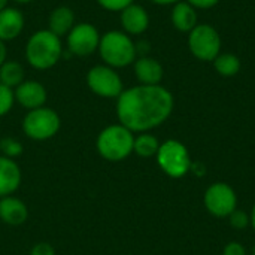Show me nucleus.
Returning a JSON list of instances; mask_svg holds the SVG:
<instances>
[{"label": "nucleus", "mask_w": 255, "mask_h": 255, "mask_svg": "<svg viewBox=\"0 0 255 255\" xmlns=\"http://www.w3.org/2000/svg\"><path fill=\"white\" fill-rule=\"evenodd\" d=\"M25 27L24 13L15 6H6L0 10V40L10 42L21 36Z\"/></svg>", "instance_id": "nucleus-13"}, {"label": "nucleus", "mask_w": 255, "mask_h": 255, "mask_svg": "<svg viewBox=\"0 0 255 255\" xmlns=\"http://www.w3.org/2000/svg\"><path fill=\"white\" fill-rule=\"evenodd\" d=\"M133 70H134L136 79L142 85H160L164 76L161 63L148 55L137 57L136 61L133 63Z\"/></svg>", "instance_id": "nucleus-15"}, {"label": "nucleus", "mask_w": 255, "mask_h": 255, "mask_svg": "<svg viewBox=\"0 0 255 255\" xmlns=\"http://www.w3.org/2000/svg\"><path fill=\"white\" fill-rule=\"evenodd\" d=\"M30 255H55V250L48 242H39L31 247Z\"/></svg>", "instance_id": "nucleus-26"}, {"label": "nucleus", "mask_w": 255, "mask_h": 255, "mask_svg": "<svg viewBox=\"0 0 255 255\" xmlns=\"http://www.w3.org/2000/svg\"><path fill=\"white\" fill-rule=\"evenodd\" d=\"M15 103H18L21 108L27 111H33L37 108H42L46 105L48 100V91L45 85L34 79H25L21 82L15 90Z\"/></svg>", "instance_id": "nucleus-11"}, {"label": "nucleus", "mask_w": 255, "mask_h": 255, "mask_svg": "<svg viewBox=\"0 0 255 255\" xmlns=\"http://www.w3.org/2000/svg\"><path fill=\"white\" fill-rule=\"evenodd\" d=\"M133 145L134 133L120 123L105 127L96 139V149L99 155L109 163L126 160L133 152Z\"/></svg>", "instance_id": "nucleus-4"}, {"label": "nucleus", "mask_w": 255, "mask_h": 255, "mask_svg": "<svg viewBox=\"0 0 255 255\" xmlns=\"http://www.w3.org/2000/svg\"><path fill=\"white\" fill-rule=\"evenodd\" d=\"M230 226L232 227H235V229H238V230H242V229H245L250 223H251V220H250V217H248V214L247 212H244V211H233L232 214H230Z\"/></svg>", "instance_id": "nucleus-25"}, {"label": "nucleus", "mask_w": 255, "mask_h": 255, "mask_svg": "<svg viewBox=\"0 0 255 255\" xmlns=\"http://www.w3.org/2000/svg\"><path fill=\"white\" fill-rule=\"evenodd\" d=\"M96 1L102 9L108 12H121L127 6L134 3V0H96Z\"/></svg>", "instance_id": "nucleus-24"}, {"label": "nucleus", "mask_w": 255, "mask_h": 255, "mask_svg": "<svg viewBox=\"0 0 255 255\" xmlns=\"http://www.w3.org/2000/svg\"><path fill=\"white\" fill-rule=\"evenodd\" d=\"M173 96L163 85H134L117 99L120 124L133 133H146L161 126L173 111Z\"/></svg>", "instance_id": "nucleus-1"}, {"label": "nucleus", "mask_w": 255, "mask_h": 255, "mask_svg": "<svg viewBox=\"0 0 255 255\" xmlns=\"http://www.w3.org/2000/svg\"><path fill=\"white\" fill-rule=\"evenodd\" d=\"M205 206L206 209L218 218L230 217L233 211H236L238 197L235 190L224 182H215L212 184L206 193H205Z\"/></svg>", "instance_id": "nucleus-10"}, {"label": "nucleus", "mask_w": 255, "mask_h": 255, "mask_svg": "<svg viewBox=\"0 0 255 255\" xmlns=\"http://www.w3.org/2000/svg\"><path fill=\"white\" fill-rule=\"evenodd\" d=\"M120 21L123 31L128 36L143 34L149 27V15L146 9L137 3H131L120 12Z\"/></svg>", "instance_id": "nucleus-12"}, {"label": "nucleus", "mask_w": 255, "mask_h": 255, "mask_svg": "<svg viewBox=\"0 0 255 255\" xmlns=\"http://www.w3.org/2000/svg\"><path fill=\"white\" fill-rule=\"evenodd\" d=\"M21 128L24 134L36 142L52 139L61 128V118L57 111L48 106H42L33 111H27L22 118Z\"/></svg>", "instance_id": "nucleus-5"}, {"label": "nucleus", "mask_w": 255, "mask_h": 255, "mask_svg": "<svg viewBox=\"0 0 255 255\" xmlns=\"http://www.w3.org/2000/svg\"><path fill=\"white\" fill-rule=\"evenodd\" d=\"M241 60L235 54H220L214 60V67L221 76H235L241 70Z\"/></svg>", "instance_id": "nucleus-21"}, {"label": "nucleus", "mask_w": 255, "mask_h": 255, "mask_svg": "<svg viewBox=\"0 0 255 255\" xmlns=\"http://www.w3.org/2000/svg\"><path fill=\"white\" fill-rule=\"evenodd\" d=\"M24 81H25V69L19 61L6 60L0 66V84L15 90Z\"/></svg>", "instance_id": "nucleus-19"}, {"label": "nucleus", "mask_w": 255, "mask_h": 255, "mask_svg": "<svg viewBox=\"0 0 255 255\" xmlns=\"http://www.w3.org/2000/svg\"><path fill=\"white\" fill-rule=\"evenodd\" d=\"M103 64L112 69H123L131 66L137 58L136 43L131 36L123 30H109L100 36V43L97 49Z\"/></svg>", "instance_id": "nucleus-3"}, {"label": "nucleus", "mask_w": 255, "mask_h": 255, "mask_svg": "<svg viewBox=\"0 0 255 255\" xmlns=\"http://www.w3.org/2000/svg\"><path fill=\"white\" fill-rule=\"evenodd\" d=\"M7 60V49H6V43L0 40V66Z\"/></svg>", "instance_id": "nucleus-29"}, {"label": "nucleus", "mask_w": 255, "mask_h": 255, "mask_svg": "<svg viewBox=\"0 0 255 255\" xmlns=\"http://www.w3.org/2000/svg\"><path fill=\"white\" fill-rule=\"evenodd\" d=\"M63 55L64 45L61 37H58L48 28H40L30 34L24 48L25 61L30 67L39 72H45L57 66Z\"/></svg>", "instance_id": "nucleus-2"}, {"label": "nucleus", "mask_w": 255, "mask_h": 255, "mask_svg": "<svg viewBox=\"0 0 255 255\" xmlns=\"http://www.w3.org/2000/svg\"><path fill=\"white\" fill-rule=\"evenodd\" d=\"M154 4H160V6H167V4H176L181 0H149Z\"/></svg>", "instance_id": "nucleus-30"}, {"label": "nucleus", "mask_w": 255, "mask_h": 255, "mask_svg": "<svg viewBox=\"0 0 255 255\" xmlns=\"http://www.w3.org/2000/svg\"><path fill=\"white\" fill-rule=\"evenodd\" d=\"M188 48L200 61H214L221 54V37L209 24H197L188 34Z\"/></svg>", "instance_id": "nucleus-8"}, {"label": "nucleus", "mask_w": 255, "mask_h": 255, "mask_svg": "<svg viewBox=\"0 0 255 255\" xmlns=\"http://www.w3.org/2000/svg\"><path fill=\"white\" fill-rule=\"evenodd\" d=\"M76 24L75 12L70 6L60 4L55 6L48 15V30L57 34L58 37H66V34Z\"/></svg>", "instance_id": "nucleus-17"}, {"label": "nucleus", "mask_w": 255, "mask_h": 255, "mask_svg": "<svg viewBox=\"0 0 255 255\" xmlns=\"http://www.w3.org/2000/svg\"><path fill=\"white\" fill-rule=\"evenodd\" d=\"M22 173L18 163L12 158L0 155V199L13 196L19 188Z\"/></svg>", "instance_id": "nucleus-14"}, {"label": "nucleus", "mask_w": 255, "mask_h": 255, "mask_svg": "<svg viewBox=\"0 0 255 255\" xmlns=\"http://www.w3.org/2000/svg\"><path fill=\"white\" fill-rule=\"evenodd\" d=\"M223 255H247V250L239 242H230L226 245Z\"/></svg>", "instance_id": "nucleus-27"}, {"label": "nucleus", "mask_w": 255, "mask_h": 255, "mask_svg": "<svg viewBox=\"0 0 255 255\" xmlns=\"http://www.w3.org/2000/svg\"><path fill=\"white\" fill-rule=\"evenodd\" d=\"M7 3H9V0H0V10H3L6 6H9Z\"/></svg>", "instance_id": "nucleus-32"}, {"label": "nucleus", "mask_w": 255, "mask_h": 255, "mask_svg": "<svg viewBox=\"0 0 255 255\" xmlns=\"http://www.w3.org/2000/svg\"><path fill=\"white\" fill-rule=\"evenodd\" d=\"M12 1L18 3V4H28V3H31L33 0H12Z\"/></svg>", "instance_id": "nucleus-33"}, {"label": "nucleus", "mask_w": 255, "mask_h": 255, "mask_svg": "<svg viewBox=\"0 0 255 255\" xmlns=\"http://www.w3.org/2000/svg\"><path fill=\"white\" fill-rule=\"evenodd\" d=\"M253 255H255V245H254V248H253Z\"/></svg>", "instance_id": "nucleus-34"}, {"label": "nucleus", "mask_w": 255, "mask_h": 255, "mask_svg": "<svg viewBox=\"0 0 255 255\" xmlns=\"http://www.w3.org/2000/svg\"><path fill=\"white\" fill-rule=\"evenodd\" d=\"M22 151H24V148L18 139L9 137V136L0 139V152H1L0 155L15 160L22 154Z\"/></svg>", "instance_id": "nucleus-22"}, {"label": "nucleus", "mask_w": 255, "mask_h": 255, "mask_svg": "<svg viewBox=\"0 0 255 255\" xmlns=\"http://www.w3.org/2000/svg\"><path fill=\"white\" fill-rule=\"evenodd\" d=\"M87 87L93 94L102 99H118L120 94L124 91L123 78L120 76L117 69H112L106 64H96L88 69L87 76Z\"/></svg>", "instance_id": "nucleus-7"}, {"label": "nucleus", "mask_w": 255, "mask_h": 255, "mask_svg": "<svg viewBox=\"0 0 255 255\" xmlns=\"http://www.w3.org/2000/svg\"><path fill=\"white\" fill-rule=\"evenodd\" d=\"M250 220H251V226L254 227V230H255V203H254V208H253V212H251Z\"/></svg>", "instance_id": "nucleus-31"}, {"label": "nucleus", "mask_w": 255, "mask_h": 255, "mask_svg": "<svg viewBox=\"0 0 255 255\" xmlns=\"http://www.w3.org/2000/svg\"><path fill=\"white\" fill-rule=\"evenodd\" d=\"M155 157H157V163L160 169L170 178L179 179L185 176L191 169L188 149L179 140L169 139L160 143V148Z\"/></svg>", "instance_id": "nucleus-6"}, {"label": "nucleus", "mask_w": 255, "mask_h": 255, "mask_svg": "<svg viewBox=\"0 0 255 255\" xmlns=\"http://www.w3.org/2000/svg\"><path fill=\"white\" fill-rule=\"evenodd\" d=\"M187 1L196 9H211L215 4H218L220 0H187Z\"/></svg>", "instance_id": "nucleus-28"}, {"label": "nucleus", "mask_w": 255, "mask_h": 255, "mask_svg": "<svg viewBox=\"0 0 255 255\" xmlns=\"http://www.w3.org/2000/svg\"><path fill=\"white\" fill-rule=\"evenodd\" d=\"M0 220L12 227L22 226L28 220V208L27 205L15 197V196H7L0 199Z\"/></svg>", "instance_id": "nucleus-16"}, {"label": "nucleus", "mask_w": 255, "mask_h": 255, "mask_svg": "<svg viewBox=\"0 0 255 255\" xmlns=\"http://www.w3.org/2000/svg\"><path fill=\"white\" fill-rule=\"evenodd\" d=\"M172 24L176 30L182 33H190L197 25V12L196 7H193L188 1H178L173 4L172 13H170Z\"/></svg>", "instance_id": "nucleus-18"}, {"label": "nucleus", "mask_w": 255, "mask_h": 255, "mask_svg": "<svg viewBox=\"0 0 255 255\" xmlns=\"http://www.w3.org/2000/svg\"><path fill=\"white\" fill-rule=\"evenodd\" d=\"M160 148V142L155 136H152L149 131L146 133H139L134 136V145H133V152L137 154L142 158H149L157 155Z\"/></svg>", "instance_id": "nucleus-20"}, {"label": "nucleus", "mask_w": 255, "mask_h": 255, "mask_svg": "<svg viewBox=\"0 0 255 255\" xmlns=\"http://www.w3.org/2000/svg\"><path fill=\"white\" fill-rule=\"evenodd\" d=\"M15 105V96L13 90L0 84V118L7 115Z\"/></svg>", "instance_id": "nucleus-23"}, {"label": "nucleus", "mask_w": 255, "mask_h": 255, "mask_svg": "<svg viewBox=\"0 0 255 255\" xmlns=\"http://www.w3.org/2000/svg\"><path fill=\"white\" fill-rule=\"evenodd\" d=\"M102 33L91 22H76L66 34L64 49L75 57H88L99 49Z\"/></svg>", "instance_id": "nucleus-9"}]
</instances>
